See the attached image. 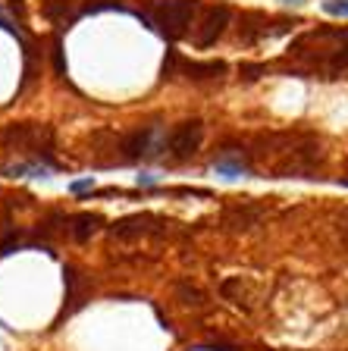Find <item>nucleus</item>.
Listing matches in <instances>:
<instances>
[{
  "label": "nucleus",
  "mask_w": 348,
  "mask_h": 351,
  "mask_svg": "<svg viewBox=\"0 0 348 351\" xmlns=\"http://www.w3.org/2000/svg\"><path fill=\"white\" fill-rule=\"evenodd\" d=\"M195 13H198V0H154L151 22L167 41H179L195 22Z\"/></svg>",
  "instance_id": "nucleus-1"
},
{
  "label": "nucleus",
  "mask_w": 348,
  "mask_h": 351,
  "mask_svg": "<svg viewBox=\"0 0 348 351\" xmlns=\"http://www.w3.org/2000/svg\"><path fill=\"white\" fill-rule=\"evenodd\" d=\"M201 138H204L201 119H185V123H179L173 132H170V141H167L170 157H173V160H189L192 154L198 151Z\"/></svg>",
  "instance_id": "nucleus-2"
},
{
  "label": "nucleus",
  "mask_w": 348,
  "mask_h": 351,
  "mask_svg": "<svg viewBox=\"0 0 348 351\" xmlns=\"http://www.w3.org/2000/svg\"><path fill=\"white\" fill-rule=\"evenodd\" d=\"M229 19H232L229 7H207L204 10L201 22H198V35H195L198 47H211V44H217V38L226 32Z\"/></svg>",
  "instance_id": "nucleus-3"
},
{
  "label": "nucleus",
  "mask_w": 348,
  "mask_h": 351,
  "mask_svg": "<svg viewBox=\"0 0 348 351\" xmlns=\"http://www.w3.org/2000/svg\"><path fill=\"white\" fill-rule=\"evenodd\" d=\"M157 226H163V219L154 213H135V217H123L110 226L113 239H138V235H151L157 232Z\"/></svg>",
  "instance_id": "nucleus-4"
},
{
  "label": "nucleus",
  "mask_w": 348,
  "mask_h": 351,
  "mask_svg": "<svg viewBox=\"0 0 348 351\" xmlns=\"http://www.w3.org/2000/svg\"><path fill=\"white\" fill-rule=\"evenodd\" d=\"M41 138L51 141V129H41V125H10V129L3 132V141L16 145V147L41 145Z\"/></svg>",
  "instance_id": "nucleus-5"
},
{
  "label": "nucleus",
  "mask_w": 348,
  "mask_h": 351,
  "mask_svg": "<svg viewBox=\"0 0 348 351\" xmlns=\"http://www.w3.org/2000/svg\"><path fill=\"white\" fill-rule=\"evenodd\" d=\"M182 69H185L189 79L204 82V79H223L229 66H226L223 60H211V63H182Z\"/></svg>",
  "instance_id": "nucleus-6"
},
{
  "label": "nucleus",
  "mask_w": 348,
  "mask_h": 351,
  "mask_svg": "<svg viewBox=\"0 0 348 351\" xmlns=\"http://www.w3.org/2000/svg\"><path fill=\"white\" fill-rule=\"evenodd\" d=\"M101 226V217L97 213H79V217L69 219V232H73L76 241H88Z\"/></svg>",
  "instance_id": "nucleus-7"
},
{
  "label": "nucleus",
  "mask_w": 348,
  "mask_h": 351,
  "mask_svg": "<svg viewBox=\"0 0 348 351\" xmlns=\"http://www.w3.org/2000/svg\"><path fill=\"white\" fill-rule=\"evenodd\" d=\"M151 129H141V132H132L129 138L123 141V151H126V160H135L138 154H145L151 147Z\"/></svg>",
  "instance_id": "nucleus-8"
},
{
  "label": "nucleus",
  "mask_w": 348,
  "mask_h": 351,
  "mask_svg": "<svg viewBox=\"0 0 348 351\" xmlns=\"http://www.w3.org/2000/svg\"><path fill=\"white\" fill-rule=\"evenodd\" d=\"M323 10L329 16H348V0H323Z\"/></svg>",
  "instance_id": "nucleus-9"
},
{
  "label": "nucleus",
  "mask_w": 348,
  "mask_h": 351,
  "mask_svg": "<svg viewBox=\"0 0 348 351\" xmlns=\"http://www.w3.org/2000/svg\"><path fill=\"white\" fill-rule=\"evenodd\" d=\"M179 295H185L189 304H204V295L198 292V289H192V285H185V282H179Z\"/></svg>",
  "instance_id": "nucleus-10"
},
{
  "label": "nucleus",
  "mask_w": 348,
  "mask_h": 351,
  "mask_svg": "<svg viewBox=\"0 0 348 351\" xmlns=\"http://www.w3.org/2000/svg\"><path fill=\"white\" fill-rule=\"evenodd\" d=\"M242 73H245V79H257V73H267V66H242Z\"/></svg>",
  "instance_id": "nucleus-11"
},
{
  "label": "nucleus",
  "mask_w": 348,
  "mask_h": 351,
  "mask_svg": "<svg viewBox=\"0 0 348 351\" xmlns=\"http://www.w3.org/2000/svg\"><path fill=\"white\" fill-rule=\"evenodd\" d=\"M85 189H91V182H76L73 185V191H85Z\"/></svg>",
  "instance_id": "nucleus-12"
},
{
  "label": "nucleus",
  "mask_w": 348,
  "mask_h": 351,
  "mask_svg": "<svg viewBox=\"0 0 348 351\" xmlns=\"http://www.w3.org/2000/svg\"><path fill=\"white\" fill-rule=\"evenodd\" d=\"M286 3H295V7H301V3H305V0H286Z\"/></svg>",
  "instance_id": "nucleus-13"
}]
</instances>
